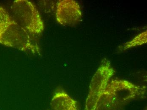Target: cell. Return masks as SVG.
Returning <instances> with one entry per match:
<instances>
[{
  "label": "cell",
  "instance_id": "6da1fadb",
  "mask_svg": "<svg viewBox=\"0 0 147 110\" xmlns=\"http://www.w3.org/2000/svg\"><path fill=\"white\" fill-rule=\"evenodd\" d=\"M146 87L125 80H114L107 84L96 110H122L129 103L146 96Z\"/></svg>",
  "mask_w": 147,
  "mask_h": 110
},
{
  "label": "cell",
  "instance_id": "7a4b0ae2",
  "mask_svg": "<svg viewBox=\"0 0 147 110\" xmlns=\"http://www.w3.org/2000/svg\"><path fill=\"white\" fill-rule=\"evenodd\" d=\"M0 43L20 51L40 54L35 37L19 25L7 11L0 6Z\"/></svg>",
  "mask_w": 147,
  "mask_h": 110
},
{
  "label": "cell",
  "instance_id": "3957f363",
  "mask_svg": "<svg viewBox=\"0 0 147 110\" xmlns=\"http://www.w3.org/2000/svg\"><path fill=\"white\" fill-rule=\"evenodd\" d=\"M11 17L22 27L34 37L44 30L43 22L36 6L27 0H16L11 7Z\"/></svg>",
  "mask_w": 147,
  "mask_h": 110
},
{
  "label": "cell",
  "instance_id": "277c9868",
  "mask_svg": "<svg viewBox=\"0 0 147 110\" xmlns=\"http://www.w3.org/2000/svg\"><path fill=\"white\" fill-rule=\"evenodd\" d=\"M115 73L110 61L104 59L91 80L85 110H96L100 96Z\"/></svg>",
  "mask_w": 147,
  "mask_h": 110
},
{
  "label": "cell",
  "instance_id": "5b68a950",
  "mask_svg": "<svg viewBox=\"0 0 147 110\" xmlns=\"http://www.w3.org/2000/svg\"><path fill=\"white\" fill-rule=\"evenodd\" d=\"M82 12L79 4L73 0L59 1L57 5L56 18L63 26H73L81 21Z\"/></svg>",
  "mask_w": 147,
  "mask_h": 110
},
{
  "label": "cell",
  "instance_id": "8992f818",
  "mask_svg": "<svg viewBox=\"0 0 147 110\" xmlns=\"http://www.w3.org/2000/svg\"><path fill=\"white\" fill-rule=\"evenodd\" d=\"M51 105L52 110H78L77 101L61 89L55 93Z\"/></svg>",
  "mask_w": 147,
  "mask_h": 110
},
{
  "label": "cell",
  "instance_id": "52a82bcc",
  "mask_svg": "<svg viewBox=\"0 0 147 110\" xmlns=\"http://www.w3.org/2000/svg\"><path fill=\"white\" fill-rule=\"evenodd\" d=\"M147 31L142 32L134 37L131 41L127 42L121 47L119 50L121 51H125L129 49L137 46L142 45L147 42Z\"/></svg>",
  "mask_w": 147,
  "mask_h": 110
}]
</instances>
